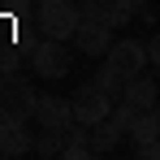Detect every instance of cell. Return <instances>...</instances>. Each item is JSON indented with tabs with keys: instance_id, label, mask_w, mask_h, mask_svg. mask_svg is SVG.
<instances>
[{
	"instance_id": "9",
	"label": "cell",
	"mask_w": 160,
	"mask_h": 160,
	"mask_svg": "<svg viewBox=\"0 0 160 160\" xmlns=\"http://www.w3.org/2000/svg\"><path fill=\"white\" fill-rule=\"evenodd\" d=\"M82 13L87 18H100L108 26H126L134 13H138V4L134 0H82Z\"/></svg>"
},
{
	"instance_id": "13",
	"label": "cell",
	"mask_w": 160,
	"mask_h": 160,
	"mask_svg": "<svg viewBox=\"0 0 160 160\" xmlns=\"http://www.w3.org/2000/svg\"><path fill=\"white\" fill-rule=\"evenodd\" d=\"M117 143H121V130L112 126V121H100V126H91V152L95 156H108V152H117Z\"/></svg>"
},
{
	"instance_id": "8",
	"label": "cell",
	"mask_w": 160,
	"mask_h": 160,
	"mask_svg": "<svg viewBox=\"0 0 160 160\" xmlns=\"http://www.w3.org/2000/svg\"><path fill=\"white\" fill-rule=\"evenodd\" d=\"M108 61L126 74V78H138V74H147V65H152V56H147V43H138V39H117L112 48H108Z\"/></svg>"
},
{
	"instance_id": "5",
	"label": "cell",
	"mask_w": 160,
	"mask_h": 160,
	"mask_svg": "<svg viewBox=\"0 0 160 160\" xmlns=\"http://www.w3.org/2000/svg\"><path fill=\"white\" fill-rule=\"evenodd\" d=\"M26 152H35L30 117H13V112H0V156H26Z\"/></svg>"
},
{
	"instance_id": "7",
	"label": "cell",
	"mask_w": 160,
	"mask_h": 160,
	"mask_svg": "<svg viewBox=\"0 0 160 160\" xmlns=\"http://www.w3.org/2000/svg\"><path fill=\"white\" fill-rule=\"evenodd\" d=\"M112 30L117 26H108L100 18H87V13H82V26H78V35H74V43H78V52H87V56H108V48L117 43Z\"/></svg>"
},
{
	"instance_id": "21",
	"label": "cell",
	"mask_w": 160,
	"mask_h": 160,
	"mask_svg": "<svg viewBox=\"0 0 160 160\" xmlns=\"http://www.w3.org/2000/svg\"><path fill=\"white\" fill-rule=\"evenodd\" d=\"M9 4H26V0H9Z\"/></svg>"
},
{
	"instance_id": "2",
	"label": "cell",
	"mask_w": 160,
	"mask_h": 160,
	"mask_svg": "<svg viewBox=\"0 0 160 160\" xmlns=\"http://www.w3.org/2000/svg\"><path fill=\"white\" fill-rule=\"evenodd\" d=\"M35 104H39V91L22 74H0V112H13V117H30L35 121Z\"/></svg>"
},
{
	"instance_id": "12",
	"label": "cell",
	"mask_w": 160,
	"mask_h": 160,
	"mask_svg": "<svg viewBox=\"0 0 160 160\" xmlns=\"http://www.w3.org/2000/svg\"><path fill=\"white\" fill-rule=\"evenodd\" d=\"M134 138V152H143V147H152L160 138V108H147V112H138V126L130 130Z\"/></svg>"
},
{
	"instance_id": "19",
	"label": "cell",
	"mask_w": 160,
	"mask_h": 160,
	"mask_svg": "<svg viewBox=\"0 0 160 160\" xmlns=\"http://www.w3.org/2000/svg\"><path fill=\"white\" fill-rule=\"evenodd\" d=\"M138 156H147V160H160V138H156V143H152V147H143Z\"/></svg>"
},
{
	"instance_id": "22",
	"label": "cell",
	"mask_w": 160,
	"mask_h": 160,
	"mask_svg": "<svg viewBox=\"0 0 160 160\" xmlns=\"http://www.w3.org/2000/svg\"><path fill=\"white\" fill-rule=\"evenodd\" d=\"M30 4H43V0H30Z\"/></svg>"
},
{
	"instance_id": "1",
	"label": "cell",
	"mask_w": 160,
	"mask_h": 160,
	"mask_svg": "<svg viewBox=\"0 0 160 160\" xmlns=\"http://www.w3.org/2000/svg\"><path fill=\"white\" fill-rule=\"evenodd\" d=\"M35 22L39 30L48 35V39H74L82 26V4L78 0H43V4H35Z\"/></svg>"
},
{
	"instance_id": "18",
	"label": "cell",
	"mask_w": 160,
	"mask_h": 160,
	"mask_svg": "<svg viewBox=\"0 0 160 160\" xmlns=\"http://www.w3.org/2000/svg\"><path fill=\"white\" fill-rule=\"evenodd\" d=\"M147 56H152V65L160 69V30L152 35V39H147Z\"/></svg>"
},
{
	"instance_id": "16",
	"label": "cell",
	"mask_w": 160,
	"mask_h": 160,
	"mask_svg": "<svg viewBox=\"0 0 160 160\" xmlns=\"http://www.w3.org/2000/svg\"><path fill=\"white\" fill-rule=\"evenodd\" d=\"M65 152V130H43L35 138V156H61Z\"/></svg>"
},
{
	"instance_id": "17",
	"label": "cell",
	"mask_w": 160,
	"mask_h": 160,
	"mask_svg": "<svg viewBox=\"0 0 160 160\" xmlns=\"http://www.w3.org/2000/svg\"><path fill=\"white\" fill-rule=\"evenodd\" d=\"M0 74H22V56H18V52H4V56H0Z\"/></svg>"
},
{
	"instance_id": "10",
	"label": "cell",
	"mask_w": 160,
	"mask_h": 160,
	"mask_svg": "<svg viewBox=\"0 0 160 160\" xmlns=\"http://www.w3.org/2000/svg\"><path fill=\"white\" fill-rule=\"evenodd\" d=\"M121 100H130L134 108H156V100H160V82L156 78H147V74H138V78H130L126 82V91H121Z\"/></svg>"
},
{
	"instance_id": "11",
	"label": "cell",
	"mask_w": 160,
	"mask_h": 160,
	"mask_svg": "<svg viewBox=\"0 0 160 160\" xmlns=\"http://www.w3.org/2000/svg\"><path fill=\"white\" fill-rule=\"evenodd\" d=\"M65 160H91L95 152H91V126H82V121H74L69 130H65V152H61Z\"/></svg>"
},
{
	"instance_id": "6",
	"label": "cell",
	"mask_w": 160,
	"mask_h": 160,
	"mask_svg": "<svg viewBox=\"0 0 160 160\" xmlns=\"http://www.w3.org/2000/svg\"><path fill=\"white\" fill-rule=\"evenodd\" d=\"M78 117H74V100L65 95H39L35 104V126L39 130H69Z\"/></svg>"
},
{
	"instance_id": "3",
	"label": "cell",
	"mask_w": 160,
	"mask_h": 160,
	"mask_svg": "<svg viewBox=\"0 0 160 160\" xmlns=\"http://www.w3.org/2000/svg\"><path fill=\"white\" fill-rule=\"evenodd\" d=\"M69 65H74V61H69L65 39H48V35H43V43H35V52H30V69H35L39 78H48V82L65 78Z\"/></svg>"
},
{
	"instance_id": "20",
	"label": "cell",
	"mask_w": 160,
	"mask_h": 160,
	"mask_svg": "<svg viewBox=\"0 0 160 160\" xmlns=\"http://www.w3.org/2000/svg\"><path fill=\"white\" fill-rule=\"evenodd\" d=\"M134 4H138V9H143V4H152V0H134Z\"/></svg>"
},
{
	"instance_id": "14",
	"label": "cell",
	"mask_w": 160,
	"mask_h": 160,
	"mask_svg": "<svg viewBox=\"0 0 160 160\" xmlns=\"http://www.w3.org/2000/svg\"><path fill=\"white\" fill-rule=\"evenodd\" d=\"M95 82L104 87L112 100H121V91H126V82H130V78H126V74H121V69H117V65L104 56V61H100V69H95Z\"/></svg>"
},
{
	"instance_id": "15",
	"label": "cell",
	"mask_w": 160,
	"mask_h": 160,
	"mask_svg": "<svg viewBox=\"0 0 160 160\" xmlns=\"http://www.w3.org/2000/svg\"><path fill=\"white\" fill-rule=\"evenodd\" d=\"M138 112H143V108H134L130 100H117V104H112V112H108V121H112L121 134H130L134 126H138Z\"/></svg>"
},
{
	"instance_id": "4",
	"label": "cell",
	"mask_w": 160,
	"mask_h": 160,
	"mask_svg": "<svg viewBox=\"0 0 160 160\" xmlns=\"http://www.w3.org/2000/svg\"><path fill=\"white\" fill-rule=\"evenodd\" d=\"M69 100H74V117H78L82 126H100L108 112H112V104H117V100L108 95L100 82H82Z\"/></svg>"
}]
</instances>
